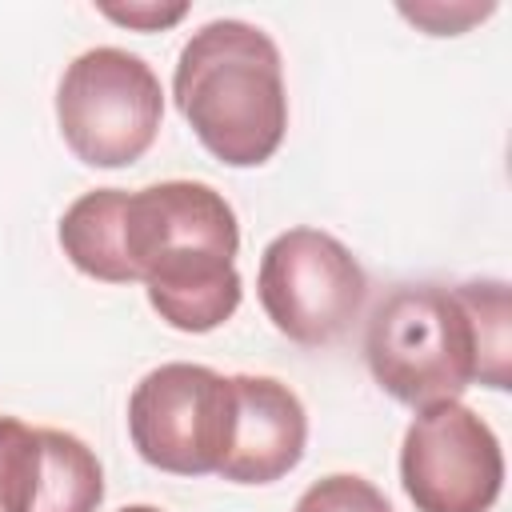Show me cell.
<instances>
[{
	"mask_svg": "<svg viewBox=\"0 0 512 512\" xmlns=\"http://www.w3.org/2000/svg\"><path fill=\"white\" fill-rule=\"evenodd\" d=\"M364 360L376 384L408 408L460 400L472 384L504 392L512 384L508 284H404L388 292L372 308Z\"/></svg>",
	"mask_w": 512,
	"mask_h": 512,
	"instance_id": "cell-1",
	"label": "cell"
},
{
	"mask_svg": "<svg viewBox=\"0 0 512 512\" xmlns=\"http://www.w3.org/2000/svg\"><path fill=\"white\" fill-rule=\"evenodd\" d=\"M120 240L132 276L168 328L212 332L240 308V224L212 184L160 180L128 192Z\"/></svg>",
	"mask_w": 512,
	"mask_h": 512,
	"instance_id": "cell-2",
	"label": "cell"
},
{
	"mask_svg": "<svg viewBox=\"0 0 512 512\" xmlns=\"http://www.w3.org/2000/svg\"><path fill=\"white\" fill-rule=\"evenodd\" d=\"M172 96L196 140L228 168L272 160L288 132L280 48L248 20H208L192 32L172 72Z\"/></svg>",
	"mask_w": 512,
	"mask_h": 512,
	"instance_id": "cell-3",
	"label": "cell"
},
{
	"mask_svg": "<svg viewBox=\"0 0 512 512\" xmlns=\"http://www.w3.org/2000/svg\"><path fill=\"white\" fill-rule=\"evenodd\" d=\"M164 120L160 76L124 48L80 52L56 88V124L64 144L88 168L136 164Z\"/></svg>",
	"mask_w": 512,
	"mask_h": 512,
	"instance_id": "cell-4",
	"label": "cell"
},
{
	"mask_svg": "<svg viewBox=\"0 0 512 512\" xmlns=\"http://www.w3.org/2000/svg\"><path fill=\"white\" fill-rule=\"evenodd\" d=\"M128 436L140 460L160 472H220L236 436L232 376L188 360L152 368L128 396Z\"/></svg>",
	"mask_w": 512,
	"mask_h": 512,
	"instance_id": "cell-5",
	"label": "cell"
},
{
	"mask_svg": "<svg viewBox=\"0 0 512 512\" xmlns=\"http://www.w3.org/2000/svg\"><path fill=\"white\" fill-rule=\"evenodd\" d=\"M256 296L272 328L304 348L332 344L360 316L368 276L360 260L320 228H288L268 240Z\"/></svg>",
	"mask_w": 512,
	"mask_h": 512,
	"instance_id": "cell-6",
	"label": "cell"
},
{
	"mask_svg": "<svg viewBox=\"0 0 512 512\" xmlns=\"http://www.w3.org/2000/svg\"><path fill=\"white\" fill-rule=\"evenodd\" d=\"M400 484L416 512H488L504 488V452L460 400L416 408L400 444Z\"/></svg>",
	"mask_w": 512,
	"mask_h": 512,
	"instance_id": "cell-7",
	"label": "cell"
},
{
	"mask_svg": "<svg viewBox=\"0 0 512 512\" xmlns=\"http://www.w3.org/2000/svg\"><path fill=\"white\" fill-rule=\"evenodd\" d=\"M232 388H236V436L216 476L232 484H272L288 476L304 460V444H308V416L300 396L288 384L252 372L232 376Z\"/></svg>",
	"mask_w": 512,
	"mask_h": 512,
	"instance_id": "cell-8",
	"label": "cell"
},
{
	"mask_svg": "<svg viewBox=\"0 0 512 512\" xmlns=\"http://www.w3.org/2000/svg\"><path fill=\"white\" fill-rule=\"evenodd\" d=\"M124 188H92L80 200H72L60 216V248L64 256L92 280L104 284H136L124 240H120V216H124Z\"/></svg>",
	"mask_w": 512,
	"mask_h": 512,
	"instance_id": "cell-9",
	"label": "cell"
},
{
	"mask_svg": "<svg viewBox=\"0 0 512 512\" xmlns=\"http://www.w3.org/2000/svg\"><path fill=\"white\" fill-rule=\"evenodd\" d=\"M40 432V484L32 512H96L104 500V468L96 452L60 428H36Z\"/></svg>",
	"mask_w": 512,
	"mask_h": 512,
	"instance_id": "cell-10",
	"label": "cell"
},
{
	"mask_svg": "<svg viewBox=\"0 0 512 512\" xmlns=\"http://www.w3.org/2000/svg\"><path fill=\"white\" fill-rule=\"evenodd\" d=\"M40 460V432L16 416H0V512H32Z\"/></svg>",
	"mask_w": 512,
	"mask_h": 512,
	"instance_id": "cell-11",
	"label": "cell"
},
{
	"mask_svg": "<svg viewBox=\"0 0 512 512\" xmlns=\"http://www.w3.org/2000/svg\"><path fill=\"white\" fill-rule=\"evenodd\" d=\"M292 512H392V504L372 480L352 472H332L308 484Z\"/></svg>",
	"mask_w": 512,
	"mask_h": 512,
	"instance_id": "cell-12",
	"label": "cell"
},
{
	"mask_svg": "<svg viewBox=\"0 0 512 512\" xmlns=\"http://www.w3.org/2000/svg\"><path fill=\"white\" fill-rule=\"evenodd\" d=\"M100 12L136 32H160L188 16V4H100Z\"/></svg>",
	"mask_w": 512,
	"mask_h": 512,
	"instance_id": "cell-13",
	"label": "cell"
},
{
	"mask_svg": "<svg viewBox=\"0 0 512 512\" xmlns=\"http://www.w3.org/2000/svg\"><path fill=\"white\" fill-rule=\"evenodd\" d=\"M492 12V4L476 8V4H464V8H444V4H424V8H400V16H408L412 24L428 28L432 36H456L464 32L472 20H484Z\"/></svg>",
	"mask_w": 512,
	"mask_h": 512,
	"instance_id": "cell-14",
	"label": "cell"
},
{
	"mask_svg": "<svg viewBox=\"0 0 512 512\" xmlns=\"http://www.w3.org/2000/svg\"><path fill=\"white\" fill-rule=\"evenodd\" d=\"M120 512H160V508H152V504H128V508H120Z\"/></svg>",
	"mask_w": 512,
	"mask_h": 512,
	"instance_id": "cell-15",
	"label": "cell"
}]
</instances>
